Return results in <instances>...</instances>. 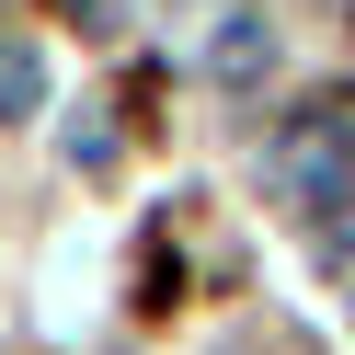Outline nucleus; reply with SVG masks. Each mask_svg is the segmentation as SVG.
Segmentation results:
<instances>
[{
  "label": "nucleus",
  "mask_w": 355,
  "mask_h": 355,
  "mask_svg": "<svg viewBox=\"0 0 355 355\" xmlns=\"http://www.w3.org/2000/svg\"><path fill=\"white\" fill-rule=\"evenodd\" d=\"M58 24H103V0H58Z\"/></svg>",
  "instance_id": "5"
},
{
  "label": "nucleus",
  "mask_w": 355,
  "mask_h": 355,
  "mask_svg": "<svg viewBox=\"0 0 355 355\" xmlns=\"http://www.w3.org/2000/svg\"><path fill=\"white\" fill-rule=\"evenodd\" d=\"M263 58H275V35H263L252 12H241V24L218 35V80H263Z\"/></svg>",
  "instance_id": "3"
},
{
  "label": "nucleus",
  "mask_w": 355,
  "mask_h": 355,
  "mask_svg": "<svg viewBox=\"0 0 355 355\" xmlns=\"http://www.w3.org/2000/svg\"><path fill=\"white\" fill-rule=\"evenodd\" d=\"M35 103H46V58H35V46H0V126H24Z\"/></svg>",
  "instance_id": "2"
},
{
  "label": "nucleus",
  "mask_w": 355,
  "mask_h": 355,
  "mask_svg": "<svg viewBox=\"0 0 355 355\" xmlns=\"http://www.w3.org/2000/svg\"><path fill=\"white\" fill-rule=\"evenodd\" d=\"M321 252H355V207H344V218H332V230H321Z\"/></svg>",
  "instance_id": "4"
},
{
  "label": "nucleus",
  "mask_w": 355,
  "mask_h": 355,
  "mask_svg": "<svg viewBox=\"0 0 355 355\" xmlns=\"http://www.w3.org/2000/svg\"><path fill=\"white\" fill-rule=\"evenodd\" d=\"M275 172H286V195H298V218H321V230L355 207V80L309 92L298 115L275 126Z\"/></svg>",
  "instance_id": "1"
}]
</instances>
